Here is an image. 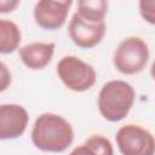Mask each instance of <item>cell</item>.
Wrapping results in <instances>:
<instances>
[{
  "label": "cell",
  "instance_id": "7",
  "mask_svg": "<svg viewBox=\"0 0 155 155\" xmlns=\"http://www.w3.org/2000/svg\"><path fill=\"white\" fill-rule=\"evenodd\" d=\"M29 115L19 104H0V140L21 137L28 126Z\"/></svg>",
  "mask_w": 155,
  "mask_h": 155
},
{
  "label": "cell",
  "instance_id": "12",
  "mask_svg": "<svg viewBox=\"0 0 155 155\" xmlns=\"http://www.w3.org/2000/svg\"><path fill=\"white\" fill-rule=\"evenodd\" d=\"M85 143H87L98 155H114V148L111 142L102 134H93L87 138Z\"/></svg>",
  "mask_w": 155,
  "mask_h": 155
},
{
  "label": "cell",
  "instance_id": "16",
  "mask_svg": "<svg viewBox=\"0 0 155 155\" xmlns=\"http://www.w3.org/2000/svg\"><path fill=\"white\" fill-rule=\"evenodd\" d=\"M69 155H98L87 143H84L79 147H76L74 150H71V153Z\"/></svg>",
  "mask_w": 155,
  "mask_h": 155
},
{
  "label": "cell",
  "instance_id": "15",
  "mask_svg": "<svg viewBox=\"0 0 155 155\" xmlns=\"http://www.w3.org/2000/svg\"><path fill=\"white\" fill-rule=\"evenodd\" d=\"M19 6L18 0H0V13H10Z\"/></svg>",
  "mask_w": 155,
  "mask_h": 155
},
{
  "label": "cell",
  "instance_id": "14",
  "mask_svg": "<svg viewBox=\"0 0 155 155\" xmlns=\"http://www.w3.org/2000/svg\"><path fill=\"white\" fill-rule=\"evenodd\" d=\"M12 81V75L8 69V67L0 61V92L6 91Z\"/></svg>",
  "mask_w": 155,
  "mask_h": 155
},
{
  "label": "cell",
  "instance_id": "8",
  "mask_svg": "<svg viewBox=\"0 0 155 155\" xmlns=\"http://www.w3.org/2000/svg\"><path fill=\"white\" fill-rule=\"evenodd\" d=\"M107 30V25L104 22L102 23H88L81 19L76 13L71 17L68 31L71 41L81 47V48H92L97 46L104 38Z\"/></svg>",
  "mask_w": 155,
  "mask_h": 155
},
{
  "label": "cell",
  "instance_id": "11",
  "mask_svg": "<svg viewBox=\"0 0 155 155\" xmlns=\"http://www.w3.org/2000/svg\"><path fill=\"white\" fill-rule=\"evenodd\" d=\"M108 6L109 4L105 0H80L75 13L88 23H102L107 16Z\"/></svg>",
  "mask_w": 155,
  "mask_h": 155
},
{
  "label": "cell",
  "instance_id": "5",
  "mask_svg": "<svg viewBox=\"0 0 155 155\" xmlns=\"http://www.w3.org/2000/svg\"><path fill=\"white\" fill-rule=\"evenodd\" d=\"M115 139L122 155H154L155 153L153 133L139 125L128 124L121 126Z\"/></svg>",
  "mask_w": 155,
  "mask_h": 155
},
{
  "label": "cell",
  "instance_id": "13",
  "mask_svg": "<svg viewBox=\"0 0 155 155\" xmlns=\"http://www.w3.org/2000/svg\"><path fill=\"white\" fill-rule=\"evenodd\" d=\"M139 13L145 22L153 25L155 23V1L142 0L139 2Z\"/></svg>",
  "mask_w": 155,
  "mask_h": 155
},
{
  "label": "cell",
  "instance_id": "9",
  "mask_svg": "<svg viewBox=\"0 0 155 155\" xmlns=\"http://www.w3.org/2000/svg\"><path fill=\"white\" fill-rule=\"evenodd\" d=\"M54 48V42H31L19 48V58L27 68L40 70L52 61Z\"/></svg>",
  "mask_w": 155,
  "mask_h": 155
},
{
  "label": "cell",
  "instance_id": "4",
  "mask_svg": "<svg viewBox=\"0 0 155 155\" xmlns=\"http://www.w3.org/2000/svg\"><path fill=\"white\" fill-rule=\"evenodd\" d=\"M57 74L64 86L74 92L90 90L97 79L94 68L76 56H65L57 64Z\"/></svg>",
  "mask_w": 155,
  "mask_h": 155
},
{
  "label": "cell",
  "instance_id": "6",
  "mask_svg": "<svg viewBox=\"0 0 155 155\" xmlns=\"http://www.w3.org/2000/svg\"><path fill=\"white\" fill-rule=\"evenodd\" d=\"M71 5L73 2L70 0H40L34 6V21L40 28L46 30L61 29L67 21Z\"/></svg>",
  "mask_w": 155,
  "mask_h": 155
},
{
  "label": "cell",
  "instance_id": "2",
  "mask_svg": "<svg viewBox=\"0 0 155 155\" xmlns=\"http://www.w3.org/2000/svg\"><path fill=\"white\" fill-rule=\"evenodd\" d=\"M136 98L134 88L124 80H111L103 85L98 94V109L101 115L110 121L124 120Z\"/></svg>",
  "mask_w": 155,
  "mask_h": 155
},
{
  "label": "cell",
  "instance_id": "10",
  "mask_svg": "<svg viewBox=\"0 0 155 155\" xmlns=\"http://www.w3.org/2000/svg\"><path fill=\"white\" fill-rule=\"evenodd\" d=\"M22 34L19 27L5 18H0V54L15 52L21 44Z\"/></svg>",
  "mask_w": 155,
  "mask_h": 155
},
{
  "label": "cell",
  "instance_id": "3",
  "mask_svg": "<svg viewBox=\"0 0 155 155\" xmlns=\"http://www.w3.org/2000/svg\"><path fill=\"white\" fill-rule=\"evenodd\" d=\"M149 58L150 51L148 44L139 36H128L117 45L113 63L121 74L134 75L147 67Z\"/></svg>",
  "mask_w": 155,
  "mask_h": 155
},
{
  "label": "cell",
  "instance_id": "1",
  "mask_svg": "<svg viewBox=\"0 0 155 155\" xmlns=\"http://www.w3.org/2000/svg\"><path fill=\"white\" fill-rule=\"evenodd\" d=\"M30 136L36 149L47 153H62L73 143L74 130L63 116L44 113L35 120Z\"/></svg>",
  "mask_w": 155,
  "mask_h": 155
}]
</instances>
